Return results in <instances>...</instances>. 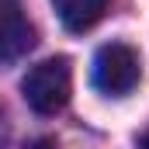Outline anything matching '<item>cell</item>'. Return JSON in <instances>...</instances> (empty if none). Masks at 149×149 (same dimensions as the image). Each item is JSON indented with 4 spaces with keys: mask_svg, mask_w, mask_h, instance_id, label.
<instances>
[{
    "mask_svg": "<svg viewBox=\"0 0 149 149\" xmlns=\"http://www.w3.org/2000/svg\"><path fill=\"white\" fill-rule=\"evenodd\" d=\"M21 90H24V101H28L31 111H38V114L63 111L66 101H70V90H73L70 59L59 56V59H45V63L31 66L24 83H21Z\"/></svg>",
    "mask_w": 149,
    "mask_h": 149,
    "instance_id": "6da1fadb",
    "label": "cell"
},
{
    "mask_svg": "<svg viewBox=\"0 0 149 149\" xmlns=\"http://www.w3.org/2000/svg\"><path fill=\"white\" fill-rule=\"evenodd\" d=\"M139 76H142L139 52L128 49V45H121V42L104 45L97 52V59H94V83H97V90H104L111 97H121V94L135 90Z\"/></svg>",
    "mask_w": 149,
    "mask_h": 149,
    "instance_id": "7a4b0ae2",
    "label": "cell"
},
{
    "mask_svg": "<svg viewBox=\"0 0 149 149\" xmlns=\"http://www.w3.org/2000/svg\"><path fill=\"white\" fill-rule=\"evenodd\" d=\"M35 49V28L14 0H0V63H17Z\"/></svg>",
    "mask_w": 149,
    "mask_h": 149,
    "instance_id": "3957f363",
    "label": "cell"
},
{
    "mask_svg": "<svg viewBox=\"0 0 149 149\" xmlns=\"http://www.w3.org/2000/svg\"><path fill=\"white\" fill-rule=\"evenodd\" d=\"M52 7L70 31H87L101 21L108 0H52Z\"/></svg>",
    "mask_w": 149,
    "mask_h": 149,
    "instance_id": "277c9868",
    "label": "cell"
},
{
    "mask_svg": "<svg viewBox=\"0 0 149 149\" xmlns=\"http://www.w3.org/2000/svg\"><path fill=\"white\" fill-rule=\"evenodd\" d=\"M139 142H142V146H149V132H146V135H142V139H139Z\"/></svg>",
    "mask_w": 149,
    "mask_h": 149,
    "instance_id": "5b68a950",
    "label": "cell"
}]
</instances>
